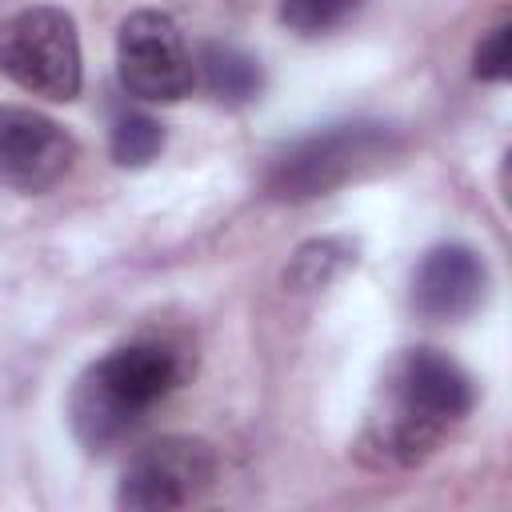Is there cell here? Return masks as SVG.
Masks as SVG:
<instances>
[{"label": "cell", "mask_w": 512, "mask_h": 512, "mask_svg": "<svg viewBox=\"0 0 512 512\" xmlns=\"http://www.w3.org/2000/svg\"><path fill=\"white\" fill-rule=\"evenodd\" d=\"M360 0H280V20L296 36H324L356 16Z\"/></svg>", "instance_id": "obj_12"}, {"label": "cell", "mask_w": 512, "mask_h": 512, "mask_svg": "<svg viewBox=\"0 0 512 512\" xmlns=\"http://www.w3.org/2000/svg\"><path fill=\"white\" fill-rule=\"evenodd\" d=\"M76 140L44 112L0 104V184L16 192H48L68 176Z\"/></svg>", "instance_id": "obj_7"}, {"label": "cell", "mask_w": 512, "mask_h": 512, "mask_svg": "<svg viewBox=\"0 0 512 512\" xmlns=\"http://www.w3.org/2000/svg\"><path fill=\"white\" fill-rule=\"evenodd\" d=\"M108 148H112V160H116L120 168H144V164H152V160L160 156V148H164V128H160V120H152L148 112H124V116H116V124H112Z\"/></svg>", "instance_id": "obj_11"}, {"label": "cell", "mask_w": 512, "mask_h": 512, "mask_svg": "<svg viewBox=\"0 0 512 512\" xmlns=\"http://www.w3.org/2000/svg\"><path fill=\"white\" fill-rule=\"evenodd\" d=\"M352 264H356V244L348 236H320L292 252V264L284 268V284L292 292H320Z\"/></svg>", "instance_id": "obj_10"}, {"label": "cell", "mask_w": 512, "mask_h": 512, "mask_svg": "<svg viewBox=\"0 0 512 512\" xmlns=\"http://www.w3.org/2000/svg\"><path fill=\"white\" fill-rule=\"evenodd\" d=\"M120 88L144 104H176L196 88V64L180 24L168 12L140 8L120 20L116 32Z\"/></svg>", "instance_id": "obj_5"}, {"label": "cell", "mask_w": 512, "mask_h": 512, "mask_svg": "<svg viewBox=\"0 0 512 512\" xmlns=\"http://www.w3.org/2000/svg\"><path fill=\"white\" fill-rule=\"evenodd\" d=\"M508 40H512V28L508 24H496L476 44V56H472V76L476 80H488V84L508 80V72H512V48H508Z\"/></svg>", "instance_id": "obj_13"}, {"label": "cell", "mask_w": 512, "mask_h": 512, "mask_svg": "<svg viewBox=\"0 0 512 512\" xmlns=\"http://www.w3.org/2000/svg\"><path fill=\"white\" fill-rule=\"evenodd\" d=\"M192 372L188 352L168 340H132L100 356L72 388L68 420L88 452H112L168 400Z\"/></svg>", "instance_id": "obj_1"}, {"label": "cell", "mask_w": 512, "mask_h": 512, "mask_svg": "<svg viewBox=\"0 0 512 512\" xmlns=\"http://www.w3.org/2000/svg\"><path fill=\"white\" fill-rule=\"evenodd\" d=\"M396 148L392 128L384 124H336L288 144L268 172V188L280 200L328 196L340 184L372 172Z\"/></svg>", "instance_id": "obj_4"}, {"label": "cell", "mask_w": 512, "mask_h": 512, "mask_svg": "<svg viewBox=\"0 0 512 512\" xmlns=\"http://www.w3.org/2000/svg\"><path fill=\"white\" fill-rule=\"evenodd\" d=\"M484 288V260L468 244H440L412 276V304L424 320H460L484 300Z\"/></svg>", "instance_id": "obj_8"}, {"label": "cell", "mask_w": 512, "mask_h": 512, "mask_svg": "<svg viewBox=\"0 0 512 512\" xmlns=\"http://www.w3.org/2000/svg\"><path fill=\"white\" fill-rule=\"evenodd\" d=\"M384 416L372 420L368 444L400 468L424 464L448 428H456L472 404L476 384L472 376L440 348H408L388 376L384 388Z\"/></svg>", "instance_id": "obj_2"}, {"label": "cell", "mask_w": 512, "mask_h": 512, "mask_svg": "<svg viewBox=\"0 0 512 512\" xmlns=\"http://www.w3.org/2000/svg\"><path fill=\"white\" fill-rule=\"evenodd\" d=\"M0 72L32 96L76 100L84 84L76 20L56 4L20 8L0 24Z\"/></svg>", "instance_id": "obj_3"}, {"label": "cell", "mask_w": 512, "mask_h": 512, "mask_svg": "<svg viewBox=\"0 0 512 512\" xmlns=\"http://www.w3.org/2000/svg\"><path fill=\"white\" fill-rule=\"evenodd\" d=\"M216 480V452L192 436H160L132 452L116 504L132 512H172L196 504Z\"/></svg>", "instance_id": "obj_6"}, {"label": "cell", "mask_w": 512, "mask_h": 512, "mask_svg": "<svg viewBox=\"0 0 512 512\" xmlns=\"http://www.w3.org/2000/svg\"><path fill=\"white\" fill-rule=\"evenodd\" d=\"M196 76L220 104H248L264 88L260 60L240 52L236 44H208L196 60Z\"/></svg>", "instance_id": "obj_9"}]
</instances>
